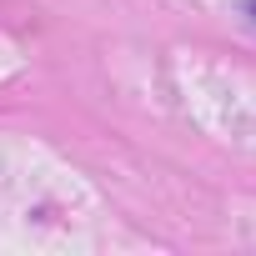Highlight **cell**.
<instances>
[{
  "instance_id": "obj_1",
  "label": "cell",
  "mask_w": 256,
  "mask_h": 256,
  "mask_svg": "<svg viewBox=\"0 0 256 256\" xmlns=\"http://www.w3.org/2000/svg\"><path fill=\"white\" fill-rule=\"evenodd\" d=\"M246 16H251V20H256V0H246Z\"/></svg>"
}]
</instances>
